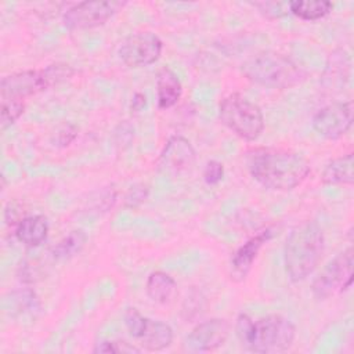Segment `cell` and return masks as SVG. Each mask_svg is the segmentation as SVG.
Instances as JSON below:
<instances>
[{
	"label": "cell",
	"mask_w": 354,
	"mask_h": 354,
	"mask_svg": "<svg viewBox=\"0 0 354 354\" xmlns=\"http://www.w3.org/2000/svg\"><path fill=\"white\" fill-rule=\"evenodd\" d=\"M246 166L259 184L272 191H292L310 174V163L303 155L282 148L249 149Z\"/></svg>",
	"instance_id": "1"
},
{
	"label": "cell",
	"mask_w": 354,
	"mask_h": 354,
	"mask_svg": "<svg viewBox=\"0 0 354 354\" xmlns=\"http://www.w3.org/2000/svg\"><path fill=\"white\" fill-rule=\"evenodd\" d=\"M235 333L243 347L260 354L288 351L296 339V328L292 321L278 314L256 321L246 314H239L235 322Z\"/></svg>",
	"instance_id": "2"
},
{
	"label": "cell",
	"mask_w": 354,
	"mask_h": 354,
	"mask_svg": "<svg viewBox=\"0 0 354 354\" xmlns=\"http://www.w3.org/2000/svg\"><path fill=\"white\" fill-rule=\"evenodd\" d=\"M325 250L324 231L317 221H303L293 227L285 242L283 261L292 282L306 279L319 264Z\"/></svg>",
	"instance_id": "3"
},
{
	"label": "cell",
	"mask_w": 354,
	"mask_h": 354,
	"mask_svg": "<svg viewBox=\"0 0 354 354\" xmlns=\"http://www.w3.org/2000/svg\"><path fill=\"white\" fill-rule=\"evenodd\" d=\"M245 77L256 84L270 88H290L301 83L307 73L290 57L264 50L253 54L241 65Z\"/></svg>",
	"instance_id": "4"
},
{
	"label": "cell",
	"mask_w": 354,
	"mask_h": 354,
	"mask_svg": "<svg viewBox=\"0 0 354 354\" xmlns=\"http://www.w3.org/2000/svg\"><path fill=\"white\" fill-rule=\"evenodd\" d=\"M75 73L68 64H51L41 69H29L4 76L0 82V100L24 101L26 97L66 82Z\"/></svg>",
	"instance_id": "5"
},
{
	"label": "cell",
	"mask_w": 354,
	"mask_h": 354,
	"mask_svg": "<svg viewBox=\"0 0 354 354\" xmlns=\"http://www.w3.org/2000/svg\"><path fill=\"white\" fill-rule=\"evenodd\" d=\"M218 116L228 130L245 141H256L264 130V116L259 105L238 93L221 101Z\"/></svg>",
	"instance_id": "6"
},
{
	"label": "cell",
	"mask_w": 354,
	"mask_h": 354,
	"mask_svg": "<svg viewBox=\"0 0 354 354\" xmlns=\"http://www.w3.org/2000/svg\"><path fill=\"white\" fill-rule=\"evenodd\" d=\"M354 252L347 248L339 253L313 282L311 290L317 300H326L346 292L353 285Z\"/></svg>",
	"instance_id": "7"
},
{
	"label": "cell",
	"mask_w": 354,
	"mask_h": 354,
	"mask_svg": "<svg viewBox=\"0 0 354 354\" xmlns=\"http://www.w3.org/2000/svg\"><path fill=\"white\" fill-rule=\"evenodd\" d=\"M124 325L130 336L137 340V344L144 350L160 351L169 347L173 342V329L169 324L147 318L134 307L126 310Z\"/></svg>",
	"instance_id": "8"
},
{
	"label": "cell",
	"mask_w": 354,
	"mask_h": 354,
	"mask_svg": "<svg viewBox=\"0 0 354 354\" xmlns=\"http://www.w3.org/2000/svg\"><path fill=\"white\" fill-rule=\"evenodd\" d=\"M126 6V1H82L73 4L64 14V25L71 30L91 29L104 25L118 11Z\"/></svg>",
	"instance_id": "9"
},
{
	"label": "cell",
	"mask_w": 354,
	"mask_h": 354,
	"mask_svg": "<svg viewBox=\"0 0 354 354\" xmlns=\"http://www.w3.org/2000/svg\"><path fill=\"white\" fill-rule=\"evenodd\" d=\"M353 101H337L325 105L313 116V129L326 140L343 137L353 124Z\"/></svg>",
	"instance_id": "10"
},
{
	"label": "cell",
	"mask_w": 354,
	"mask_h": 354,
	"mask_svg": "<svg viewBox=\"0 0 354 354\" xmlns=\"http://www.w3.org/2000/svg\"><path fill=\"white\" fill-rule=\"evenodd\" d=\"M163 50V43L153 32L130 35L119 48L120 59L130 68L147 66L156 62Z\"/></svg>",
	"instance_id": "11"
},
{
	"label": "cell",
	"mask_w": 354,
	"mask_h": 354,
	"mask_svg": "<svg viewBox=\"0 0 354 354\" xmlns=\"http://www.w3.org/2000/svg\"><path fill=\"white\" fill-rule=\"evenodd\" d=\"M195 159L196 153L189 140L183 136H173L166 141L159 153L156 170L163 176L176 177L188 171L194 166Z\"/></svg>",
	"instance_id": "12"
},
{
	"label": "cell",
	"mask_w": 354,
	"mask_h": 354,
	"mask_svg": "<svg viewBox=\"0 0 354 354\" xmlns=\"http://www.w3.org/2000/svg\"><path fill=\"white\" fill-rule=\"evenodd\" d=\"M230 335V324L223 318H212L198 324L187 336L185 346L189 351H213L223 346Z\"/></svg>",
	"instance_id": "13"
},
{
	"label": "cell",
	"mask_w": 354,
	"mask_h": 354,
	"mask_svg": "<svg viewBox=\"0 0 354 354\" xmlns=\"http://www.w3.org/2000/svg\"><path fill=\"white\" fill-rule=\"evenodd\" d=\"M275 230L272 227H266L254 236L248 239L242 246L236 249L231 259V268L232 275L238 278H245L246 274L250 271L253 261L256 260L260 249L274 236Z\"/></svg>",
	"instance_id": "14"
},
{
	"label": "cell",
	"mask_w": 354,
	"mask_h": 354,
	"mask_svg": "<svg viewBox=\"0 0 354 354\" xmlns=\"http://www.w3.org/2000/svg\"><path fill=\"white\" fill-rule=\"evenodd\" d=\"M15 238L29 248L41 245L48 235V221L41 214L26 216L15 227Z\"/></svg>",
	"instance_id": "15"
},
{
	"label": "cell",
	"mask_w": 354,
	"mask_h": 354,
	"mask_svg": "<svg viewBox=\"0 0 354 354\" xmlns=\"http://www.w3.org/2000/svg\"><path fill=\"white\" fill-rule=\"evenodd\" d=\"M183 94V86L178 76L169 68L159 72L156 79V101L160 109L174 106Z\"/></svg>",
	"instance_id": "16"
},
{
	"label": "cell",
	"mask_w": 354,
	"mask_h": 354,
	"mask_svg": "<svg viewBox=\"0 0 354 354\" xmlns=\"http://www.w3.org/2000/svg\"><path fill=\"white\" fill-rule=\"evenodd\" d=\"M322 181L325 184L353 185L354 183V155L348 152L332 159L322 171Z\"/></svg>",
	"instance_id": "17"
},
{
	"label": "cell",
	"mask_w": 354,
	"mask_h": 354,
	"mask_svg": "<svg viewBox=\"0 0 354 354\" xmlns=\"http://www.w3.org/2000/svg\"><path fill=\"white\" fill-rule=\"evenodd\" d=\"M145 290L152 301L166 304L174 297L177 292V283L174 278L167 272L153 271L147 278Z\"/></svg>",
	"instance_id": "18"
},
{
	"label": "cell",
	"mask_w": 354,
	"mask_h": 354,
	"mask_svg": "<svg viewBox=\"0 0 354 354\" xmlns=\"http://www.w3.org/2000/svg\"><path fill=\"white\" fill-rule=\"evenodd\" d=\"M333 4L326 0H295L289 3V12L304 21H317L326 17Z\"/></svg>",
	"instance_id": "19"
},
{
	"label": "cell",
	"mask_w": 354,
	"mask_h": 354,
	"mask_svg": "<svg viewBox=\"0 0 354 354\" xmlns=\"http://www.w3.org/2000/svg\"><path fill=\"white\" fill-rule=\"evenodd\" d=\"M87 242V235L83 230H73L68 235H65L53 249V254L55 259H71L82 252Z\"/></svg>",
	"instance_id": "20"
},
{
	"label": "cell",
	"mask_w": 354,
	"mask_h": 354,
	"mask_svg": "<svg viewBox=\"0 0 354 354\" xmlns=\"http://www.w3.org/2000/svg\"><path fill=\"white\" fill-rule=\"evenodd\" d=\"M347 54L343 51H335L330 54L329 61L325 69V80H329V84H343V79L348 77V64H346Z\"/></svg>",
	"instance_id": "21"
},
{
	"label": "cell",
	"mask_w": 354,
	"mask_h": 354,
	"mask_svg": "<svg viewBox=\"0 0 354 354\" xmlns=\"http://www.w3.org/2000/svg\"><path fill=\"white\" fill-rule=\"evenodd\" d=\"M24 111H25V102L24 101H15V100L1 101V106H0L1 130L7 129L12 123H15L21 118Z\"/></svg>",
	"instance_id": "22"
},
{
	"label": "cell",
	"mask_w": 354,
	"mask_h": 354,
	"mask_svg": "<svg viewBox=\"0 0 354 354\" xmlns=\"http://www.w3.org/2000/svg\"><path fill=\"white\" fill-rule=\"evenodd\" d=\"M94 353H140L141 348L122 340H101L93 348Z\"/></svg>",
	"instance_id": "23"
},
{
	"label": "cell",
	"mask_w": 354,
	"mask_h": 354,
	"mask_svg": "<svg viewBox=\"0 0 354 354\" xmlns=\"http://www.w3.org/2000/svg\"><path fill=\"white\" fill-rule=\"evenodd\" d=\"M224 166L218 160H209L203 169V180L207 185H216L223 180Z\"/></svg>",
	"instance_id": "24"
},
{
	"label": "cell",
	"mask_w": 354,
	"mask_h": 354,
	"mask_svg": "<svg viewBox=\"0 0 354 354\" xmlns=\"http://www.w3.org/2000/svg\"><path fill=\"white\" fill-rule=\"evenodd\" d=\"M76 136H77L76 126L72 123H66L57 133V145L66 147L76 138Z\"/></svg>",
	"instance_id": "25"
},
{
	"label": "cell",
	"mask_w": 354,
	"mask_h": 354,
	"mask_svg": "<svg viewBox=\"0 0 354 354\" xmlns=\"http://www.w3.org/2000/svg\"><path fill=\"white\" fill-rule=\"evenodd\" d=\"M118 129L123 134H120L119 131L115 130V142H116V145H120L123 148L131 142V140L134 137V127L131 124H129L127 122H123L118 126Z\"/></svg>",
	"instance_id": "26"
},
{
	"label": "cell",
	"mask_w": 354,
	"mask_h": 354,
	"mask_svg": "<svg viewBox=\"0 0 354 354\" xmlns=\"http://www.w3.org/2000/svg\"><path fill=\"white\" fill-rule=\"evenodd\" d=\"M148 195V187L144 185V184H140V185H136L134 188L130 189V192L127 194L126 196V205H129L130 207H134L137 205H140L141 202L145 201Z\"/></svg>",
	"instance_id": "27"
},
{
	"label": "cell",
	"mask_w": 354,
	"mask_h": 354,
	"mask_svg": "<svg viewBox=\"0 0 354 354\" xmlns=\"http://www.w3.org/2000/svg\"><path fill=\"white\" fill-rule=\"evenodd\" d=\"M256 7H264L266 11L264 14L267 17H272V18H278L282 17L285 14L283 7H288L289 3H277V1H266V3H256Z\"/></svg>",
	"instance_id": "28"
},
{
	"label": "cell",
	"mask_w": 354,
	"mask_h": 354,
	"mask_svg": "<svg viewBox=\"0 0 354 354\" xmlns=\"http://www.w3.org/2000/svg\"><path fill=\"white\" fill-rule=\"evenodd\" d=\"M145 105H147V97L142 93H136L131 100V111L140 112L145 108Z\"/></svg>",
	"instance_id": "29"
}]
</instances>
